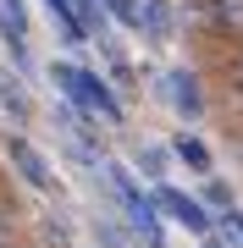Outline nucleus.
<instances>
[{
    "label": "nucleus",
    "mask_w": 243,
    "mask_h": 248,
    "mask_svg": "<svg viewBox=\"0 0 243 248\" xmlns=\"http://www.w3.org/2000/svg\"><path fill=\"white\" fill-rule=\"evenodd\" d=\"M216 72H221L227 94H243V39H238V45H232V50H227L221 61H216Z\"/></svg>",
    "instance_id": "nucleus-11"
},
{
    "label": "nucleus",
    "mask_w": 243,
    "mask_h": 248,
    "mask_svg": "<svg viewBox=\"0 0 243 248\" xmlns=\"http://www.w3.org/2000/svg\"><path fill=\"white\" fill-rule=\"evenodd\" d=\"M171 155H177V160H182L188 171H210V149H205L199 138H188V133H182L177 143H171Z\"/></svg>",
    "instance_id": "nucleus-12"
},
{
    "label": "nucleus",
    "mask_w": 243,
    "mask_h": 248,
    "mask_svg": "<svg viewBox=\"0 0 243 248\" xmlns=\"http://www.w3.org/2000/svg\"><path fill=\"white\" fill-rule=\"evenodd\" d=\"M0 110H6L11 116V122H28V110H33V105H28V94H22V83H11V78H0Z\"/></svg>",
    "instance_id": "nucleus-9"
},
{
    "label": "nucleus",
    "mask_w": 243,
    "mask_h": 248,
    "mask_svg": "<svg viewBox=\"0 0 243 248\" xmlns=\"http://www.w3.org/2000/svg\"><path fill=\"white\" fill-rule=\"evenodd\" d=\"M111 187H116L127 221L144 232V243H149V248H161V243H166V232H161V210H155V199H144V193L133 187V177H127V171H116V166H111Z\"/></svg>",
    "instance_id": "nucleus-3"
},
{
    "label": "nucleus",
    "mask_w": 243,
    "mask_h": 248,
    "mask_svg": "<svg viewBox=\"0 0 243 248\" xmlns=\"http://www.w3.org/2000/svg\"><path fill=\"white\" fill-rule=\"evenodd\" d=\"M138 171L161 182V177H166V155H161V149H138Z\"/></svg>",
    "instance_id": "nucleus-15"
},
{
    "label": "nucleus",
    "mask_w": 243,
    "mask_h": 248,
    "mask_svg": "<svg viewBox=\"0 0 243 248\" xmlns=\"http://www.w3.org/2000/svg\"><path fill=\"white\" fill-rule=\"evenodd\" d=\"M39 232H45V243H50V248H72V237H66V226H61V221H45Z\"/></svg>",
    "instance_id": "nucleus-16"
},
{
    "label": "nucleus",
    "mask_w": 243,
    "mask_h": 248,
    "mask_svg": "<svg viewBox=\"0 0 243 248\" xmlns=\"http://www.w3.org/2000/svg\"><path fill=\"white\" fill-rule=\"evenodd\" d=\"M0 33H6L11 55H17V66H22L28 61V11H22V0H0Z\"/></svg>",
    "instance_id": "nucleus-6"
},
{
    "label": "nucleus",
    "mask_w": 243,
    "mask_h": 248,
    "mask_svg": "<svg viewBox=\"0 0 243 248\" xmlns=\"http://www.w3.org/2000/svg\"><path fill=\"white\" fill-rule=\"evenodd\" d=\"M138 6H144V28H138V33L171 39V11H166V0H138Z\"/></svg>",
    "instance_id": "nucleus-10"
},
{
    "label": "nucleus",
    "mask_w": 243,
    "mask_h": 248,
    "mask_svg": "<svg viewBox=\"0 0 243 248\" xmlns=\"http://www.w3.org/2000/svg\"><path fill=\"white\" fill-rule=\"evenodd\" d=\"M6 160H11V171H17V177L33 187V193H55V177H50L45 155H39L22 133H6Z\"/></svg>",
    "instance_id": "nucleus-5"
},
{
    "label": "nucleus",
    "mask_w": 243,
    "mask_h": 248,
    "mask_svg": "<svg viewBox=\"0 0 243 248\" xmlns=\"http://www.w3.org/2000/svg\"><path fill=\"white\" fill-rule=\"evenodd\" d=\"M50 78L61 83V94H66V105H72V110L99 116V122H111V127L122 122V99L111 94V83H105V78H94V72H83V66H66V61H55Z\"/></svg>",
    "instance_id": "nucleus-1"
},
{
    "label": "nucleus",
    "mask_w": 243,
    "mask_h": 248,
    "mask_svg": "<svg viewBox=\"0 0 243 248\" xmlns=\"http://www.w3.org/2000/svg\"><path fill=\"white\" fill-rule=\"evenodd\" d=\"M28 237V215H22V199L11 193V187H0V248L22 243Z\"/></svg>",
    "instance_id": "nucleus-8"
},
{
    "label": "nucleus",
    "mask_w": 243,
    "mask_h": 248,
    "mask_svg": "<svg viewBox=\"0 0 243 248\" xmlns=\"http://www.w3.org/2000/svg\"><path fill=\"white\" fill-rule=\"evenodd\" d=\"M188 28L194 39H243V0H188Z\"/></svg>",
    "instance_id": "nucleus-2"
},
{
    "label": "nucleus",
    "mask_w": 243,
    "mask_h": 248,
    "mask_svg": "<svg viewBox=\"0 0 243 248\" xmlns=\"http://www.w3.org/2000/svg\"><path fill=\"white\" fill-rule=\"evenodd\" d=\"M166 94H171V105H177L182 116H205V89H199L194 72H171V78H166Z\"/></svg>",
    "instance_id": "nucleus-7"
},
{
    "label": "nucleus",
    "mask_w": 243,
    "mask_h": 248,
    "mask_svg": "<svg viewBox=\"0 0 243 248\" xmlns=\"http://www.w3.org/2000/svg\"><path fill=\"white\" fill-rule=\"evenodd\" d=\"M99 6H105L122 28H144V6H138V0H99Z\"/></svg>",
    "instance_id": "nucleus-13"
},
{
    "label": "nucleus",
    "mask_w": 243,
    "mask_h": 248,
    "mask_svg": "<svg viewBox=\"0 0 243 248\" xmlns=\"http://www.w3.org/2000/svg\"><path fill=\"white\" fill-rule=\"evenodd\" d=\"M199 204H210V210H232V187L210 177V182H205V199H199Z\"/></svg>",
    "instance_id": "nucleus-14"
},
{
    "label": "nucleus",
    "mask_w": 243,
    "mask_h": 248,
    "mask_svg": "<svg viewBox=\"0 0 243 248\" xmlns=\"http://www.w3.org/2000/svg\"><path fill=\"white\" fill-rule=\"evenodd\" d=\"M11 248H33V243H28V237H22V243H11Z\"/></svg>",
    "instance_id": "nucleus-19"
},
{
    "label": "nucleus",
    "mask_w": 243,
    "mask_h": 248,
    "mask_svg": "<svg viewBox=\"0 0 243 248\" xmlns=\"http://www.w3.org/2000/svg\"><path fill=\"white\" fill-rule=\"evenodd\" d=\"M205 248H221V243H216V237H205Z\"/></svg>",
    "instance_id": "nucleus-18"
},
{
    "label": "nucleus",
    "mask_w": 243,
    "mask_h": 248,
    "mask_svg": "<svg viewBox=\"0 0 243 248\" xmlns=\"http://www.w3.org/2000/svg\"><path fill=\"white\" fill-rule=\"evenodd\" d=\"M227 232H238V237H243V210H227Z\"/></svg>",
    "instance_id": "nucleus-17"
},
{
    "label": "nucleus",
    "mask_w": 243,
    "mask_h": 248,
    "mask_svg": "<svg viewBox=\"0 0 243 248\" xmlns=\"http://www.w3.org/2000/svg\"><path fill=\"white\" fill-rule=\"evenodd\" d=\"M155 210H161V215H171L177 226H188L194 237H210V226H216L205 204H199L194 193H182V187H171V182H155Z\"/></svg>",
    "instance_id": "nucleus-4"
}]
</instances>
